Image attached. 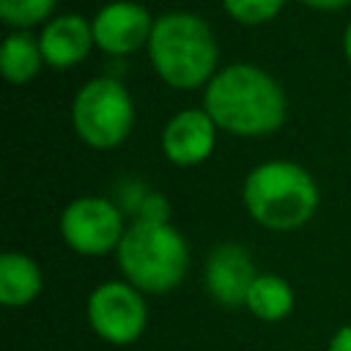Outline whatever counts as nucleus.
<instances>
[{"label": "nucleus", "instance_id": "f257e3e1", "mask_svg": "<svg viewBox=\"0 0 351 351\" xmlns=\"http://www.w3.org/2000/svg\"><path fill=\"white\" fill-rule=\"evenodd\" d=\"M203 110L217 129L241 137H261L282 126L288 104L282 88L269 71L252 63H230L206 85Z\"/></svg>", "mask_w": 351, "mask_h": 351}, {"label": "nucleus", "instance_id": "f03ea898", "mask_svg": "<svg viewBox=\"0 0 351 351\" xmlns=\"http://www.w3.org/2000/svg\"><path fill=\"white\" fill-rule=\"evenodd\" d=\"M154 71L178 90L208 85L217 74L219 47L206 19L189 11H167L154 19L148 38Z\"/></svg>", "mask_w": 351, "mask_h": 351}, {"label": "nucleus", "instance_id": "7ed1b4c3", "mask_svg": "<svg viewBox=\"0 0 351 351\" xmlns=\"http://www.w3.org/2000/svg\"><path fill=\"white\" fill-rule=\"evenodd\" d=\"M250 217L269 230H296L318 208L313 176L288 159H271L252 167L241 186Z\"/></svg>", "mask_w": 351, "mask_h": 351}, {"label": "nucleus", "instance_id": "20e7f679", "mask_svg": "<svg viewBox=\"0 0 351 351\" xmlns=\"http://www.w3.org/2000/svg\"><path fill=\"white\" fill-rule=\"evenodd\" d=\"M115 255L126 282L143 293H165L176 288L189 266V247L184 236L167 219L154 217L134 219Z\"/></svg>", "mask_w": 351, "mask_h": 351}, {"label": "nucleus", "instance_id": "39448f33", "mask_svg": "<svg viewBox=\"0 0 351 351\" xmlns=\"http://www.w3.org/2000/svg\"><path fill=\"white\" fill-rule=\"evenodd\" d=\"M71 121L82 143L90 148H115L134 123V104L126 85L115 77L85 82L71 104Z\"/></svg>", "mask_w": 351, "mask_h": 351}, {"label": "nucleus", "instance_id": "423d86ee", "mask_svg": "<svg viewBox=\"0 0 351 351\" xmlns=\"http://www.w3.org/2000/svg\"><path fill=\"white\" fill-rule=\"evenodd\" d=\"M123 217L107 197H77L60 214V236L80 255H107L123 239Z\"/></svg>", "mask_w": 351, "mask_h": 351}, {"label": "nucleus", "instance_id": "0eeeda50", "mask_svg": "<svg viewBox=\"0 0 351 351\" xmlns=\"http://www.w3.org/2000/svg\"><path fill=\"white\" fill-rule=\"evenodd\" d=\"M145 318L148 307L143 291H137L132 282L110 280L88 296V321L93 332L112 346L134 343L145 329Z\"/></svg>", "mask_w": 351, "mask_h": 351}, {"label": "nucleus", "instance_id": "6e6552de", "mask_svg": "<svg viewBox=\"0 0 351 351\" xmlns=\"http://www.w3.org/2000/svg\"><path fill=\"white\" fill-rule=\"evenodd\" d=\"M93 25V41L107 55H129L148 44L154 19L145 5L132 0H112L96 11L90 19Z\"/></svg>", "mask_w": 351, "mask_h": 351}, {"label": "nucleus", "instance_id": "1a4fd4ad", "mask_svg": "<svg viewBox=\"0 0 351 351\" xmlns=\"http://www.w3.org/2000/svg\"><path fill=\"white\" fill-rule=\"evenodd\" d=\"M258 271L250 252L241 244L225 241L217 244L206 258V288L208 296L225 307H239L247 302L250 285L255 282Z\"/></svg>", "mask_w": 351, "mask_h": 351}, {"label": "nucleus", "instance_id": "9d476101", "mask_svg": "<svg viewBox=\"0 0 351 351\" xmlns=\"http://www.w3.org/2000/svg\"><path fill=\"white\" fill-rule=\"evenodd\" d=\"M217 143V123L200 107L176 112L162 132V151L178 167L200 165L211 156Z\"/></svg>", "mask_w": 351, "mask_h": 351}, {"label": "nucleus", "instance_id": "9b49d317", "mask_svg": "<svg viewBox=\"0 0 351 351\" xmlns=\"http://www.w3.org/2000/svg\"><path fill=\"white\" fill-rule=\"evenodd\" d=\"M93 44V25L80 14H60L49 19L38 36L44 63H49L52 69H69L82 63Z\"/></svg>", "mask_w": 351, "mask_h": 351}, {"label": "nucleus", "instance_id": "f8f14e48", "mask_svg": "<svg viewBox=\"0 0 351 351\" xmlns=\"http://www.w3.org/2000/svg\"><path fill=\"white\" fill-rule=\"evenodd\" d=\"M41 293V269L22 252L0 255V302L5 307H25Z\"/></svg>", "mask_w": 351, "mask_h": 351}, {"label": "nucleus", "instance_id": "ddd939ff", "mask_svg": "<svg viewBox=\"0 0 351 351\" xmlns=\"http://www.w3.org/2000/svg\"><path fill=\"white\" fill-rule=\"evenodd\" d=\"M41 63H44V55H41L38 38H33L27 33L5 36V41L0 47V69H3V77L11 85L30 82L38 74Z\"/></svg>", "mask_w": 351, "mask_h": 351}, {"label": "nucleus", "instance_id": "4468645a", "mask_svg": "<svg viewBox=\"0 0 351 351\" xmlns=\"http://www.w3.org/2000/svg\"><path fill=\"white\" fill-rule=\"evenodd\" d=\"M244 307L261 321H282L293 310V291L277 274H258L250 285Z\"/></svg>", "mask_w": 351, "mask_h": 351}, {"label": "nucleus", "instance_id": "2eb2a0df", "mask_svg": "<svg viewBox=\"0 0 351 351\" xmlns=\"http://www.w3.org/2000/svg\"><path fill=\"white\" fill-rule=\"evenodd\" d=\"M58 0H0V19L8 27H33L38 22H44Z\"/></svg>", "mask_w": 351, "mask_h": 351}, {"label": "nucleus", "instance_id": "dca6fc26", "mask_svg": "<svg viewBox=\"0 0 351 351\" xmlns=\"http://www.w3.org/2000/svg\"><path fill=\"white\" fill-rule=\"evenodd\" d=\"M222 5H225V11L236 22H241V25H261V22L274 19L282 11L285 0H222Z\"/></svg>", "mask_w": 351, "mask_h": 351}, {"label": "nucleus", "instance_id": "f3484780", "mask_svg": "<svg viewBox=\"0 0 351 351\" xmlns=\"http://www.w3.org/2000/svg\"><path fill=\"white\" fill-rule=\"evenodd\" d=\"M326 351H351V326H340V329L332 335Z\"/></svg>", "mask_w": 351, "mask_h": 351}, {"label": "nucleus", "instance_id": "a211bd4d", "mask_svg": "<svg viewBox=\"0 0 351 351\" xmlns=\"http://www.w3.org/2000/svg\"><path fill=\"white\" fill-rule=\"evenodd\" d=\"M304 3L307 8H315V11H337V8H346L351 0H299Z\"/></svg>", "mask_w": 351, "mask_h": 351}, {"label": "nucleus", "instance_id": "6ab92c4d", "mask_svg": "<svg viewBox=\"0 0 351 351\" xmlns=\"http://www.w3.org/2000/svg\"><path fill=\"white\" fill-rule=\"evenodd\" d=\"M343 52H346V60L351 63V22H348V27L343 33Z\"/></svg>", "mask_w": 351, "mask_h": 351}]
</instances>
